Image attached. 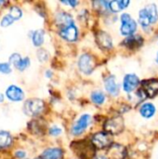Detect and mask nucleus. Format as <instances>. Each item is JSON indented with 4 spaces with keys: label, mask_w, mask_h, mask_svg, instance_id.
Segmentation results:
<instances>
[{
    "label": "nucleus",
    "mask_w": 158,
    "mask_h": 159,
    "mask_svg": "<svg viewBox=\"0 0 158 159\" xmlns=\"http://www.w3.org/2000/svg\"><path fill=\"white\" fill-rule=\"evenodd\" d=\"M157 20V8H156V6L155 4L147 5L139 13V22L144 28L150 26L153 23H155Z\"/></svg>",
    "instance_id": "1"
},
{
    "label": "nucleus",
    "mask_w": 158,
    "mask_h": 159,
    "mask_svg": "<svg viewBox=\"0 0 158 159\" xmlns=\"http://www.w3.org/2000/svg\"><path fill=\"white\" fill-rule=\"evenodd\" d=\"M45 102L41 99L32 98L27 100L23 104V112L29 116H38L45 110Z\"/></svg>",
    "instance_id": "2"
},
{
    "label": "nucleus",
    "mask_w": 158,
    "mask_h": 159,
    "mask_svg": "<svg viewBox=\"0 0 158 159\" xmlns=\"http://www.w3.org/2000/svg\"><path fill=\"white\" fill-rule=\"evenodd\" d=\"M104 130L110 135H117L124 130L125 123L121 116H115L107 119L104 123Z\"/></svg>",
    "instance_id": "3"
},
{
    "label": "nucleus",
    "mask_w": 158,
    "mask_h": 159,
    "mask_svg": "<svg viewBox=\"0 0 158 159\" xmlns=\"http://www.w3.org/2000/svg\"><path fill=\"white\" fill-rule=\"evenodd\" d=\"M92 145L97 149H105L109 148L113 144L112 135L108 134L107 132H97L92 136L91 139Z\"/></svg>",
    "instance_id": "4"
},
{
    "label": "nucleus",
    "mask_w": 158,
    "mask_h": 159,
    "mask_svg": "<svg viewBox=\"0 0 158 159\" xmlns=\"http://www.w3.org/2000/svg\"><path fill=\"white\" fill-rule=\"evenodd\" d=\"M95 60L94 58L88 53L82 54L78 60V68L81 73L85 75H90L95 69Z\"/></svg>",
    "instance_id": "5"
},
{
    "label": "nucleus",
    "mask_w": 158,
    "mask_h": 159,
    "mask_svg": "<svg viewBox=\"0 0 158 159\" xmlns=\"http://www.w3.org/2000/svg\"><path fill=\"white\" fill-rule=\"evenodd\" d=\"M121 34L123 35H132L136 29H137V24L135 22V20L129 16V14L128 13H124L121 16Z\"/></svg>",
    "instance_id": "6"
},
{
    "label": "nucleus",
    "mask_w": 158,
    "mask_h": 159,
    "mask_svg": "<svg viewBox=\"0 0 158 159\" xmlns=\"http://www.w3.org/2000/svg\"><path fill=\"white\" fill-rule=\"evenodd\" d=\"M90 121H91V116L89 115H88V114L82 115L73 125L72 134L75 135V136L82 134L87 129V128L88 127Z\"/></svg>",
    "instance_id": "7"
},
{
    "label": "nucleus",
    "mask_w": 158,
    "mask_h": 159,
    "mask_svg": "<svg viewBox=\"0 0 158 159\" xmlns=\"http://www.w3.org/2000/svg\"><path fill=\"white\" fill-rule=\"evenodd\" d=\"M59 34L61 38H63L69 42H74L78 37V30L74 23L67 25L62 28H60Z\"/></svg>",
    "instance_id": "8"
},
{
    "label": "nucleus",
    "mask_w": 158,
    "mask_h": 159,
    "mask_svg": "<svg viewBox=\"0 0 158 159\" xmlns=\"http://www.w3.org/2000/svg\"><path fill=\"white\" fill-rule=\"evenodd\" d=\"M6 96L12 102H20L24 99V91L20 87L11 85L6 89Z\"/></svg>",
    "instance_id": "9"
},
{
    "label": "nucleus",
    "mask_w": 158,
    "mask_h": 159,
    "mask_svg": "<svg viewBox=\"0 0 158 159\" xmlns=\"http://www.w3.org/2000/svg\"><path fill=\"white\" fill-rule=\"evenodd\" d=\"M143 92L149 98H154L158 93V80L157 79H148L142 82Z\"/></svg>",
    "instance_id": "10"
},
{
    "label": "nucleus",
    "mask_w": 158,
    "mask_h": 159,
    "mask_svg": "<svg viewBox=\"0 0 158 159\" xmlns=\"http://www.w3.org/2000/svg\"><path fill=\"white\" fill-rule=\"evenodd\" d=\"M140 83L139 77L134 74H129L124 77L123 80V88L126 92H131L133 91Z\"/></svg>",
    "instance_id": "11"
},
{
    "label": "nucleus",
    "mask_w": 158,
    "mask_h": 159,
    "mask_svg": "<svg viewBox=\"0 0 158 159\" xmlns=\"http://www.w3.org/2000/svg\"><path fill=\"white\" fill-rule=\"evenodd\" d=\"M97 43L99 46L104 49H110L113 48V41L109 34H107L104 31H100L97 34Z\"/></svg>",
    "instance_id": "12"
},
{
    "label": "nucleus",
    "mask_w": 158,
    "mask_h": 159,
    "mask_svg": "<svg viewBox=\"0 0 158 159\" xmlns=\"http://www.w3.org/2000/svg\"><path fill=\"white\" fill-rule=\"evenodd\" d=\"M105 89L114 96H116L119 93V86L116 82V79L114 75H109L104 80Z\"/></svg>",
    "instance_id": "13"
},
{
    "label": "nucleus",
    "mask_w": 158,
    "mask_h": 159,
    "mask_svg": "<svg viewBox=\"0 0 158 159\" xmlns=\"http://www.w3.org/2000/svg\"><path fill=\"white\" fill-rule=\"evenodd\" d=\"M109 155L115 159H124L127 156V152L124 146L120 144H112L109 147Z\"/></svg>",
    "instance_id": "14"
},
{
    "label": "nucleus",
    "mask_w": 158,
    "mask_h": 159,
    "mask_svg": "<svg viewBox=\"0 0 158 159\" xmlns=\"http://www.w3.org/2000/svg\"><path fill=\"white\" fill-rule=\"evenodd\" d=\"M143 43V39L140 35H129L123 41V45L129 48L134 49L140 48Z\"/></svg>",
    "instance_id": "15"
},
{
    "label": "nucleus",
    "mask_w": 158,
    "mask_h": 159,
    "mask_svg": "<svg viewBox=\"0 0 158 159\" xmlns=\"http://www.w3.org/2000/svg\"><path fill=\"white\" fill-rule=\"evenodd\" d=\"M56 22L60 26V28L65 27L67 25L74 23V19L71 14L67 12H60L56 16Z\"/></svg>",
    "instance_id": "16"
},
{
    "label": "nucleus",
    "mask_w": 158,
    "mask_h": 159,
    "mask_svg": "<svg viewBox=\"0 0 158 159\" xmlns=\"http://www.w3.org/2000/svg\"><path fill=\"white\" fill-rule=\"evenodd\" d=\"M63 156L62 150L61 148H48L45 150L42 155L41 159H61Z\"/></svg>",
    "instance_id": "17"
},
{
    "label": "nucleus",
    "mask_w": 158,
    "mask_h": 159,
    "mask_svg": "<svg viewBox=\"0 0 158 159\" xmlns=\"http://www.w3.org/2000/svg\"><path fill=\"white\" fill-rule=\"evenodd\" d=\"M45 41V32L42 29L35 30L32 34V42L34 47H41Z\"/></svg>",
    "instance_id": "18"
},
{
    "label": "nucleus",
    "mask_w": 158,
    "mask_h": 159,
    "mask_svg": "<svg viewBox=\"0 0 158 159\" xmlns=\"http://www.w3.org/2000/svg\"><path fill=\"white\" fill-rule=\"evenodd\" d=\"M129 4L128 0H115L109 2V9L113 12H119L122 9L126 8Z\"/></svg>",
    "instance_id": "19"
},
{
    "label": "nucleus",
    "mask_w": 158,
    "mask_h": 159,
    "mask_svg": "<svg viewBox=\"0 0 158 159\" xmlns=\"http://www.w3.org/2000/svg\"><path fill=\"white\" fill-rule=\"evenodd\" d=\"M12 143V137L9 132L0 130V149H5Z\"/></svg>",
    "instance_id": "20"
},
{
    "label": "nucleus",
    "mask_w": 158,
    "mask_h": 159,
    "mask_svg": "<svg viewBox=\"0 0 158 159\" xmlns=\"http://www.w3.org/2000/svg\"><path fill=\"white\" fill-rule=\"evenodd\" d=\"M141 115L145 118H150L156 114V107L152 103H144L140 109Z\"/></svg>",
    "instance_id": "21"
},
{
    "label": "nucleus",
    "mask_w": 158,
    "mask_h": 159,
    "mask_svg": "<svg viewBox=\"0 0 158 159\" xmlns=\"http://www.w3.org/2000/svg\"><path fill=\"white\" fill-rule=\"evenodd\" d=\"M30 64H31V61H30V59L28 57H25V58L20 57L13 66L15 68H17L19 71H24L30 66Z\"/></svg>",
    "instance_id": "22"
},
{
    "label": "nucleus",
    "mask_w": 158,
    "mask_h": 159,
    "mask_svg": "<svg viewBox=\"0 0 158 159\" xmlns=\"http://www.w3.org/2000/svg\"><path fill=\"white\" fill-rule=\"evenodd\" d=\"M90 98H91V101L97 105H102L105 101V95L103 94V92L100 90L93 91L90 95Z\"/></svg>",
    "instance_id": "23"
},
{
    "label": "nucleus",
    "mask_w": 158,
    "mask_h": 159,
    "mask_svg": "<svg viewBox=\"0 0 158 159\" xmlns=\"http://www.w3.org/2000/svg\"><path fill=\"white\" fill-rule=\"evenodd\" d=\"M7 14H9L13 18L14 20H18L22 17V11L18 7H11L9 8V11H8Z\"/></svg>",
    "instance_id": "24"
},
{
    "label": "nucleus",
    "mask_w": 158,
    "mask_h": 159,
    "mask_svg": "<svg viewBox=\"0 0 158 159\" xmlns=\"http://www.w3.org/2000/svg\"><path fill=\"white\" fill-rule=\"evenodd\" d=\"M14 21H15V20H13V18H12L9 14H6V15L2 18V20H1L0 25H1L2 27H7V26L11 25Z\"/></svg>",
    "instance_id": "25"
},
{
    "label": "nucleus",
    "mask_w": 158,
    "mask_h": 159,
    "mask_svg": "<svg viewBox=\"0 0 158 159\" xmlns=\"http://www.w3.org/2000/svg\"><path fill=\"white\" fill-rule=\"evenodd\" d=\"M36 56L38 58V60L42 62L44 61H47L49 58V55L47 53V51L46 49H43V48H40L37 50V53H36Z\"/></svg>",
    "instance_id": "26"
},
{
    "label": "nucleus",
    "mask_w": 158,
    "mask_h": 159,
    "mask_svg": "<svg viewBox=\"0 0 158 159\" xmlns=\"http://www.w3.org/2000/svg\"><path fill=\"white\" fill-rule=\"evenodd\" d=\"M11 65L8 62H0V73L8 75L11 73Z\"/></svg>",
    "instance_id": "27"
},
{
    "label": "nucleus",
    "mask_w": 158,
    "mask_h": 159,
    "mask_svg": "<svg viewBox=\"0 0 158 159\" xmlns=\"http://www.w3.org/2000/svg\"><path fill=\"white\" fill-rule=\"evenodd\" d=\"M62 132L61 129L58 126H52L50 129H49V134L53 137H57L59 135H61Z\"/></svg>",
    "instance_id": "28"
},
{
    "label": "nucleus",
    "mask_w": 158,
    "mask_h": 159,
    "mask_svg": "<svg viewBox=\"0 0 158 159\" xmlns=\"http://www.w3.org/2000/svg\"><path fill=\"white\" fill-rule=\"evenodd\" d=\"M15 156H16V157H18V158L23 159L25 158V157H26V153H25L24 151L19 150V151H17V152L15 153Z\"/></svg>",
    "instance_id": "29"
},
{
    "label": "nucleus",
    "mask_w": 158,
    "mask_h": 159,
    "mask_svg": "<svg viewBox=\"0 0 158 159\" xmlns=\"http://www.w3.org/2000/svg\"><path fill=\"white\" fill-rule=\"evenodd\" d=\"M63 4H65V5H70L72 7H74L77 4H78V2L77 1H74V0H70V1H63L62 2Z\"/></svg>",
    "instance_id": "30"
},
{
    "label": "nucleus",
    "mask_w": 158,
    "mask_h": 159,
    "mask_svg": "<svg viewBox=\"0 0 158 159\" xmlns=\"http://www.w3.org/2000/svg\"><path fill=\"white\" fill-rule=\"evenodd\" d=\"M45 75H46V76H47V77H48V78H50V77L52 76V72L48 70V71H47V72L45 73Z\"/></svg>",
    "instance_id": "31"
},
{
    "label": "nucleus",
    "mask_w": 158,
    "mask_h": 159,
    "mask_svg": "<svg viewBox=\"0 0 158 159\" xmlns=\"http://www.w3.org/2000/svg\"><path fill=\"white\" fill-rule=\"evenodd\" d=\"M93 159H108V157H105V156H97V157H95Z\"/></svg>",
    "instance_id": "32"
},
{
    "label": "nucleus",
    "mask_w": 158,
    "mask_h": 159,
    "mask_svg": "<svg viewBox=\"0 0 158 159\" xmlns=\"http://www.w3.org/2000/svg\"><path fill=\"white\" fill-rule=\"evenodd\" d=\"M4 102V95L0 93V102Z\"/></svg>",
    "instance_id": "33"
},
{
    "label": "nucleus",
    "mask_w": 158,
    "mask_h": 159,
    "mask_svg": "<svg viewBox=\"0 0 158 159\" xmlns=\"http://www.w3.org/2000/svg\"><path fill=\"white\" fill-rule=\"evenodd\" d=\"M4 3H5L4 1H0V6H2V5H3Z\"/></svg>",
    "instance_id": "34"
},
{
    "label": "nucleus",
    "mask_w": 158,
    "mask_h": 159,
    "mask_svg": "<svg viewBox=\"0 0 158 159\" xmlns=\"http://www.w3.org/2000/svg\"><path fill=\"white\" fill-rule=\"evenodd\" d=\"M157 61H158V55H157Z\"/></svg>",
    "instance_id": "35"
}]
</instances>
